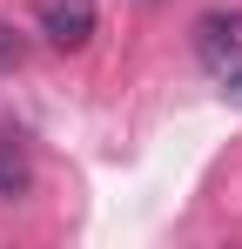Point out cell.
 <instances>
[{"label":"cell","instance_id":"6da1fadb","mask_svg":"<svg viewBox=\"0 0 242 249\" xmlns=\"http://www.w3.org/2000/svg\"><path fill=\"white\" fill-rule=\"evenodd\" d=\"M34 27L47 34V47H87L94 41V0H40Z\"/></svg>","mask_w":242,"mask_h":249},{"label":"cell","instance_id":"7a4b0ae2","mask_svg":"<svg viewBox=\"0 0 242 249\" xmlns=\"http://www.w3.org/2000/svg\"><path fill=\"white\" fill-rule=\"evenodd\" d=\"M195 54L208 61V68L242 61V7H215V14H202V20H195Z\"/></svg>","mask_w":242,"mask_h":249},{"label":"cell","instance_id":"3957f363","mask_svg":"<svg viewBox=\"0 0 242 249\" xmlns=\"http://www.w3.org/2000/svg\"><path fill=\"white\" fill-rule=\"evenodd\" d=\"M14 196H27V155H20V142L0 135V202H14Z\"/></svg>","mask_w":242,"mask_h":249},{"label":"cell","instance_id":"277c9868","mask_svg":"<svg viewBox=\"0 0 242 249\" xmlns=\"http://www.w3.org/2000/svg\"><path fill=\"white\" fill-rule=\"evenodd\" d=\"M20 54H27V47H20V34L0 20V74H14V68H20Z\"/></svg>","mask_w":242,"mask_h":249},{"label":"cell","instance_id":"5b68a950","mask_svg":"<svg viewBox=\"0 0 242 249\" xmlns=\"http://www.w3.org/2000/svg\"><path fill=\"white\" fill-rule=\"evenodd\" d=\"M222 101H229V108H242V61H229V68H222Z\"/></svg>","mask_w":242,"mask_h":249}]
</instances>
